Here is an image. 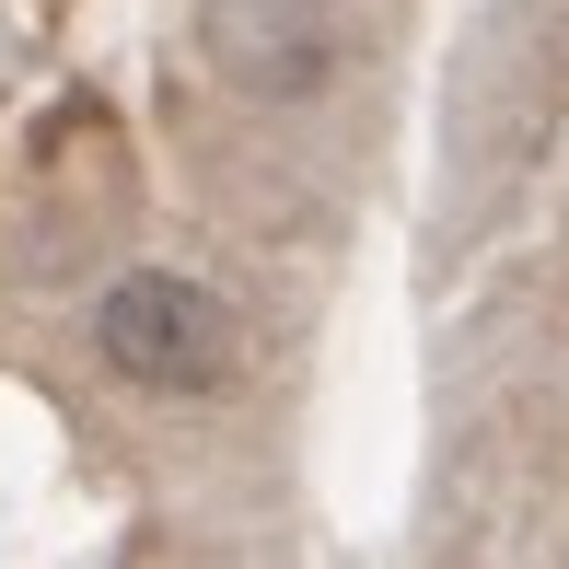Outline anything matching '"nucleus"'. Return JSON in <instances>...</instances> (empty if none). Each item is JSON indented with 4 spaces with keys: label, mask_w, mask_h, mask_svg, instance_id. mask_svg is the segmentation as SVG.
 <instances>
[{
    "label": "nucleus",
    "mask_w": 569,
    "mask_h": 569,
    "mask_svg": "<svg viewBox=\"0 0 569 569\" xmlns=\"http://www.w3.org/2000/svg\"><path fill=\"white\" fill-rule=\"evenodd\" d=\"M93 349H106V372L151 383V396H221L244 372V315L174 268H128L93 302Z\"/></svg>",
    "instance_id": "f257e3e1"
}]
</instances>
